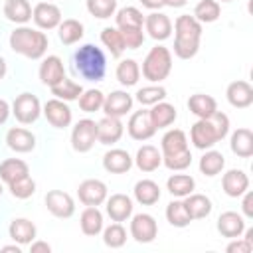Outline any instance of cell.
<instances>
[{
    "mask_svg": "<svg viewBox=\"0 0 253 253\" xmlns=\"http://www.w3.org/2000/svg\"><path fill=\"white\" fill-rule=\"evenodd\" d=\"M174 53L180 59H192L200 49V38H202V24L190 16H178L174 22Z\"/></svg>",
    "mask_w": 253,
    "mask_h": 253,
    "instance_id": "6da1fadb",
    "label": "cell"
},
{
    "mask_svg": "<svg viewBox=\"0 0 253 253\" xmlns=\"http://www.w3.org/2000/svg\"><path fill=\"white\" fill-rule=\"evenodd\" d=\"M73 69L85 81L97 83L105 77V71H107L105 53L101 51V47L93 43H85L73 53Z\"/></svg>",
    "mask_w": 253,
    "mask_h": 253,
    "instance_id": "7a4b0ae2",
    "label": "cell"
},
{
    "mask_svg": "<svg viewBox=\"0 0 253 253\" xmlns=\"http://www.w3.org/2000/svg\"><path fill=\"white\" fill-rule=\"evenodd\" d=\"M10 47L28 59H40L47 51V36L40 30L20 26L10 34Z\"/></svg>",
    "mask_w": 253,
    "mask_h": 253,
    "instance_id": "3957f363",
    "label": "cell"
},
{
    "mask_svg": "<svg viewBox=\"0 0 253 253\" xmlns=\"http://www.w3.org/2000/svg\"><path fill=\"white\" fill-rule=\"evenodd\" d=\"M170 71H172V53H170V49L164 47V45H154L142 61L144 79H148L152 83H160L170 75Z\"/></svg>",
    "mask_w": 253,
    "mask_h": 253,
    "instance_id": "277c9868",
    "label": "cell"
},
{
    "mask_svg": "<svg viewBox=\"0 0 253 253\" xmlns=\"http://www.w3.org/2000/svg\"><path fill=\"white\" fill-rule=\"evenodd\" d=\"M42 113V105L40 99L32 93H22L14 99L12 103V115L16 117V121H20L22 125H32L38 121Z\"/></svg>",
    "mask_w": 253,
    "mask_h": 253,
    "instance_id": "5b68a950",
    "label": "cell"
},
{
    "mask_svg": "<svg viewBox=\"0 0 253 253\" xmlns=\"http://www.w3.org/2000/svg\"><path fill=\"white\" fill-rule=\"evenodd\" d=\"M97 142V123L91 119H81L71 130V146L75 152H89Z\"/></svg>",
    "mask_w": 253,
    "mask_h": 253,
    "instance_id": "8992f818",
    "label": "cell"
},
{
    "mask_svg": "<svg viewBox=\"0 0 253 253\" xmlns=\"http://www.w3.org/2000/svg\"><path fill=\"white\" fill-rule=\"evenodd\" d=\"M45 208L51 215L61 217V219H67L75 213L73 198L67 192H61V190H49L45 194Z\"/></svg>",
    "mask_w": 253,
    "mask_h": 253,
    "instance_id": "52a82bcc",
    "label": "cell"
},
{
    "mask_svg": "<svg viewBox=\"0 0 253 253\" xmlns=\"http://www.w3.org/2000/svg\"><path fill=\"white\" fill-rule=\"evenodd\" d=\"M130 235L138 243H150L158 235L156 219L150 213H136L130 219Z\"/></svg>",
    "mask_w": 253,
    "mask_h": 253,
    "instance_id": "ba28073f",
    "label": "cell"
},
{
    "mask_svg": "<svg viewBox=\"0 0 253 253\" xmlns=\"http://www.w3.org/2000/svg\"><path fill=\"white\" fill-rule=\"evenodd\" d=\"M42 113L45 115L47 123H49L51 126H55V128H65V126H69V125H71V119H73L69 105H67L65 101L57 99V97L45 101Z\"/></svg>",
    "mask_w": 253,
    "mask_h": 253,
    "instance_id": "9c48e42d",
    "label": "cell"
},
{
    "mask_svg": "<svg viewBox=\"0 0 253 253\" xmlns=\"http://www.w3.org/2000/svg\"><path fill=\"white\" fill-rule=\"evenodd\" d=\"M77 196L83 206H101L107 200V186L97 178H89L79 184Z\"/></svg>",
    "mask_w": 253,
    "mask_h": 253,
    "instance_id": "30bf717a",
    "label": "cell"
},
{
    "mask_svg": "<svg viewBox=\"0 0 253 253\" xmlns=\"http://www.w3.org/2000/svg\"><path fill=\"white\" fill-rule=\"evenodd\" d=\"M190 140H192V144H194L196 148H200V150L211 148L215 142H219L213 125H211L208 119H198V121L192 125V128H190Z\"/></svg>",
    "mask_w": 253,
    "mask_h": 253,
    "instance_id": "8fae6325",
    "label": "cell"
},
{
    "mask_svg": "<svg viewBox=\"0 0 253 253\" xmlns=\"http://www.w3.org/2000/svg\"><path fill=\"white\" fill-rule=\"evenodd\" d=\"M32 20L40 30H53L61 24V10L51 2H40L32 10Z\"/></svg>",
    "mask_w": 253,
    "mask_h": 253,
    "instance_id": "7c38bea8",
    "label": "cell"
},
{
    "mask_svg": "<svg viewBox=\"0 0 253 253\" xmlns=\"http://www.w3.org/2000/svg\"><path fill=\"white\" fill-rule=\"evenodd\" d=\"M126 130H128L130 138H134V140H148L156 132V128H154V125L150 121V115L144 109L130 115V119L126 123Z\"/></svg>",
    "mask_w": 253,
    "mask_h": 253,
    "instance_id": "4fadbf2b",
    "label": "cell"
},
{
    "mask_svg": "<svg viewBox=\"0 0 253 253\" xmlns=\"http://www.w3.org/2000/svg\"><path fill=\"white\" fill-rule=\"evenodd\" d=\"M123 132H125V126H123L119 117L105 115L97 123V142H101V144H115V142H119Z\"/></svg>",
    "mask_w": 253,
    "mask_h": 253,
    "instance_id": "5bb4252c",
    "label": "cell"
},
{
    "mask_svg": "<svg viewBox=\"0 0 253 253\" xmlns=\"http://www.w3.org/2000/svg\"><path fill=\"white\" fill-rule=\"evenodd\" d=\"M144 30L148 32V36L156 42H164L170 38L172 34V22L166 14L162 12H152L148 16H144Z\"/></svg>",
    "mask_w": 253,
    "mask_h": 253,
    "instance_id": "9a60e30c",
    "label": "cell"
},
{
    "mask_svg": "<svg viewBox=\"0 0 253 253\" xmlns=\"http://www.w3.org/2000/svg\"><path fill=\"white\" fill-rule=\"evenodd\" d=\"M132 109V97L126 91H113L105 95L103 101V113L109 117H125Z\"/></svg>",
    "mask_w": 253,
    "mask_h": 253,
    "instance_id": "2e32d148",
    "label": "cell"
},
{
    "mask_svg": "<svg viewBox=\"0 0 253 253\" xmlns=\"http://www.w3.org/2000/svg\"><path fill=\"white\" fill-rule=\"evenodd\" d=\"M221 188L229 198H241L249 190V176L243 170H227L221 178Z\"/></svg>",
    "mask_w": 253,
    "mask_h": 253,
    "instance_id": "e0dca14e",
    "label": "cell"
},
{
    "mask_svg": "<svg viewBox=\"0 0 253 253\" xmlns=\"http://www.w3.org/2000/svg\"><path fill=\"white\" fill-rule=\"evenodd\" d=\"M225 97L231 107L235 109H247L253 103V87L247 81H233L227 85Z\"/></svg>",
    "mask_w": 253,
    "mask_h": 253,
    "instance_id": "ac0fdd59",
    "label": "cell"
},
{
    "mask_svg": "<svg viewBox=\"0 0 253 253\" xmlns=\"http://www.w3.org/2000/svg\"><path fill=\"white\" fill-rule=\"evenodd\" d=\"M107 206V215L113 219V221H126L130 215H132V200L126 196V194H113L111 198L105 200Z\"/></svg>",
    "mask_w": 253,
    "mask_h": 253,
    "instance_id": "d6986e66",
    "label": "cell"
},
{
    "mask_svg": "<svg viewBox=\"0 0 253 253\" xmlns=\"http://www.w3.org/2000/svg\"><path fill=\"white\" fill-rule=\"evenodd\" d=\"M63 77H65V69H63L61 57H57V55H47V57L42 61V65H40V79H42V83L47 85V87H53V85H57Z\"/></svg>",
    "mask_w": 253,
    "mask_h": 253,
    "instance_id": "ffe728a7",
    "label": "cell"
},
{
    "mask_svg": "<svg viewBox=\"0 0 253 253\" xmlns=\"http://www.w3.org/2000/svg\"><path fill=\"white\" fill-rule=\"evenodd\" d=\"M217 231L227 237V239H235L241 237L245 231V219L243 215H239L237 211H223L217 217Z\"/></svg>",
    "mask_w": 253,
    "mask_h": 253,
    "instance_id": "44dd1931",
    "label": "cell"
},
{
    "mask_svg": "<svg viewBox=\"0 0 253 253\" xmlns=\"http://www.w3.org/2000/svg\"><path fill=\"white\" fill-rule=\"evenodd\" d=\"M103 168L111 174H125L132 168V158L123 148H111L103 156Z\"/></svg>",
    "mask_w": 253,
    "mask_h": 253,
    "instance_id": "7402d4cb",
    "label": "cell"
},
{
    "mask_svg": "<svg viewBox=\"0 0 253 253\" xmlns=\"http://www.w3.org/2000/svg\"><path fill=\"white\" fill-rule=\"evenodd\" d=\"M6 144L14 152H30L36 148V136L22 126H14L6 132Z\"/></svg>",
    "mask_w": 253,
    "mask_h": 253,
    "instance_id": "603a6c76",
    "label": "cell"
},
{
    "mask_svg": "<svg viewBox=\"0 0 253 253\" xmlns=\"http://www.w3.org/2000/svg\"><path fill=\"white\" fill-rule=\"evenodd\" d=\"M8 233H10V237L14 239V243H18V245H30V243L36 239L38 229H36V225H34L30 219H26V217H16V219L10 221Z\"/></svg>",
    "mask_w": 253,
    "mask_h": 253,
    "instance_id": "cb8c5ba5",
    "label": "cell"
},
{
    "mask_svg": "<svg viewBox=\"0 0 253 253\" xmlns=\"http://www.w3.org/2000/svg\"><path fill=\"white\" fill-rule=\"evenodd\" d=\"M134 164L140 172H154L162 164V152L152 144H142L136 150Z\"/></svg>",
    "mask_w": 253,
    "mask_h": 253,
    "instance_id": "d4e9b609",
    "label": "cell"
},
{
    "mask_svg": "<svg viewBox=\"0 0 253 253\" xmlns=\"http://www.w3.org/2000/svg\"><path fill=\"white\" fill-rule=\"evenodd\" d=\"M79 225H81V231L89 237H95L103 231V213L99 211L97 206H87L83 211H81V217H79Z\"/></svg>",
    "mask_w": 253,
    "mask_h": 253,
    "instance_id": "484cf974",
    "label": "cell"
},
{
    "mask_svg": "<svg viewBox=\"0 0 253 253\" xmlns=\"http://www.w3.org/2000/svg\"><path fill=\"white\" fill-rule=\"evenodd\" d=\"M115 20H117V28H119L121 32H126V30H142V26H144V16H142V12H140L138 8H134V6H125V8H121V10L117 12Z\"/></svg>",
    "mask_w": 253,
    "mask_h": 253,
    "instance_id": "4316f807",
    "label": "cell"
},
{
    "mask_svg": "<svg viewBox=\"0 0 253 253\" xmlns=\"http://www.w3.org/2000/svg\"><path fill=\"white\" fill-rule=\"evenodd\" d=\"M188 109L190 113H194L198 119H208L211 117L215 111H217V103L211 95H206V93H196V95H190L188 99Z\"/></svg>",
    "mask_w": 253,
    "mask_h": 253,
    "instance_id": "83f0119b",
    "label": "cell"
},
{
    "mask_svg": "<svg viewBox=\"0 0 253 253\" xmlns=\"http://www.w3.org/2000/svg\"><path fill=\"white\" fill-rule=\"evenodd\" d=\"M148 115H150V121H152V125H154L156 130L170 126L176 121V117H178L176 107L170 105V103H166V101H160V103L152 105V109L148 111Z\"/></svg>",
    "mask_w": 253,
    "mask_h": 253,
    "instance_id": "f1b7e54d",
    "label": "cell"
},
{
    "mask_svg": "<svg viewBox=\"0 0 253 253\" xmlns=\"http://www.w3.org/2000/svg\"><path fill=\"white\" fill-rule=\"evenodd\" d=\"M184 206H186V210H188V213H190L192 219H204V217H208L211 213V208H213L211 206V200L208 196L194 194V192L186 196Z\"/></svg>",
    "mask_w": 253,
    "mask_h": 253,
    "instance_id": "f546056e",
    "label": "cell"
},
{
    "mask_svg": "<svg viewBox=\"0 0 253 253\" xmlns=\"http://www.w3.org/2000/svg\"><path fill=\"white\" fill-rule=\"evenodd\" d=\"M231 152L239 158H249L253 154V132L249 128H237L231 134Z\"/></svg>",
    "mask_w": 253,
    "mask_h": 253,
    "instance_id": "4dcf8cb0",
    "label": "cell"
},
{
    "mask_svg": "<svg viewBox=\"0 0 253 253\" xmlns=\"http://www.w3.org/2000/svg\"><path fill=\"white\" fill-rule=\"evenodd\" d=\"M132 192H134V200L142 206H154L160 200V186L154 180H138Z\"/></svg>",
    "mask_w": 253,
    "mask_h": 253,
    "instance_id": "1f68e13d",
    "label": "cell"
},
{
    "mask_svg": "<svg viewBox=\"0 0 253 253\" xmlns=\"http://www.w3.org/2000/svg\"><path fill=\"white\" fill-rule=\"evenodd\" d=\"M4 16L14 24H26L32 20V6L28 0H6Z\"/></svg>",
    "mask_w": 253,
    "mask_h": 253,
    "instance_id": "d6a6232c",
    "label": "cell"
},
{
    "mask_svg": "<svg viewBox=\"0 0 253 253\" xmlns=\"http://www.w3.org/2000/svg\"><path fill=\"white\" fill-rule=\"evenodd\" d=\"M30 174V168L24 160L20 158H6L2 164H0V180L4 184H12L14 180L18 178H24Z\"/></svg>",
    "mask_w": 253,
    "mask_h": 253,
    "instance_id": "836d02e7",
    "label": "cell"
},
{
    "mask_svg": "<svg viewBox=\"0 0 253 253\" xmlns=\"http://www.w3.org/2000/svg\"><path fill=\"white\" fill-rule=\"evenodd\" d=\"M160 148H162V150H160V152H162V156L186 150V148H188L186 132H184V130H180V128H170V130L162 136V140H160Z\"/></svg>",
    "mask_w": 253,
    "mask_h": 253,
    "instance_id": "e575fe53",
    "label": "cell"
},
{
    "mask_svg": "<svg viewBox=\"0 0 253 253\" xmlns=\"http://www.w3.org/2000/svg\"><path fill=\"white\" fill-rule=\"evenodd\" d=\"M57 36L63 45H73L83 38V24L73 18L61 20V24L57 26Z\"/></svg>",
    "mask_w": 253,
    "mask_h": 253,
    "instance_id": "d590c367",
    "label": "cell"
},
{
    "mask_svg": "<svg viewBox=\"0 0 253 253\" xmlns=\"http://www.w3.org/2000/svg\"><path fill=\"white\" fill-rule=\"evenodd\" d=\"M196 188V180L190 174H172L166 180V190L174 196V198H186L188 194H192Z\"/></svg>",
    "mask_w": 253,
    "mask_h": 253,
    "instance_id": "8d00e7d4",
    "label": "cell"
},
{
    "mask_svg": "<svg viewBox=\"0 0 253 253\" xmlns=\"http://www.w3.org/2000/svg\"><path fill=\"white\" fill-rule=\"evenodd\" d=\"M117 79L121 85L125 87H132L136 85V81L140 79V67L134 59H123L119 65H117V71H115Z\"/></svg>",
    "mask_w": 253,
    "mask_h": 253,
    "instance_id": "74e56055",
    "label": "cell"
},
{
    "mask_svg": "<svg viewBox=\"0 0 253 253\" xmlns=\"http://www.w3.org/2000/svg\"><path fill=\"white\" fill-rule=\"evenodd\" d=\"M223 166H225V158H223V154L217 152V150H208V152L200 158V172H202L204 176H208V178L217 176V174L223 170Z\"/></svg>",
    "mask_w": 253,
    "mask_h": 253,
    "instance_id": "f35d334b",
    "label": "cell"
},
{
    "mask_svg": "<svg viewBox=\"0 0 253 253\" xmlns=\"http://www.w3.org/2000/svg\"><path fill=\"white\" fill-rule=\"evenodd\" d=\"M166 219L170 225L174 227H186L190 225L192 217L184 206V200H172L168 206H166Z\"/></svg>",
    "mask_w": 253,
    "mask_h": 253,
    "instance_id": "ab89813d",
    "label": "cell"
},
{
    "mask_svg": "<svg viewBox=\"0 0 253 253\" xmlns=\"http://www.w3.org/2000/svg\"><path fill=\"white\" fill-rule=\"evenodd\" d=\"M219 14H221V8L217 0H200L194 8V18L200 24H211L219 18Z\"/></svg>",
    "mask_w": 253,
    "mask_h": 253,
    "instance_id": "60d3db41",
    "label": "cell"
},
{
    "mask_svg": "<svg viewBox=\"0 0 253 253\" xmlns=\"http://www.w3.org/2000/svg\"><path fill=\"white\" fill-rule=\"evenodd\" d=\"M101 42H103V45L111 51L113 57H121L123 51L126 49L125 40H123V34L119 32V28H105V30L101 32Z\"/></svg>",
    "mask_w": 253,
    "mask_h": 253,
    "instance_id": "b9f144b4",
    "label": "cell"
},
{
    "mask_svg": "<svg viewBox=\"0 0 253 253\" xmlns=\"http://www.w3.org/2000/svg\"><path fill=\"white\" fill-rule=\"evenodd\" d=\"M51 89V95H55L57 99H61V101H75V99H79V95L83 93V87L79 85V83H75L73 79H67V77H63L57 85H53V87H49Z\"/></svg>",
    "mask_w": 253,
    "mask_h": 253,
    "instance_id": "7bdbcfd3",
    "label": "cell"
},
{
    "mask_svg": "<svg viewBox=\"0 0 253 253\" xmlns=\"http://www.w3.org/2000/svg\"><path fill=\"white\" fill-rule=\"evenodd\" d=\"M79 109L83 113H95L99 109H103V101H105V95L99 91V89H87L79 95Z\"/></svg>",
    "mask_w": 253,
    "mask_h": 253,
    "instance_id": "ee69618b",
    "label": "cell"
},
{
    "mask_svg": "<svg viewBox=\"0 0 253 253\" xmlns=\"http://www.w3.org/2000/svg\"><path fill=\"white\" fill-rule=\"evenodd\" d=\"M103 241H105V245L111 247V249L123 247V245L126 243V231H125V227H123L119 221L111 223L109 227L103 229Z\"/></svg>",
    "mask_w": 253,
    "mask_h": 253,
    "instance_id": "f6af8a7d",
    "label": "cell"
},
{
    "mask_svg": "<svg viewBox=\"0 0 253 253\" xmlns=\"http://www.w3.org/2000/svg\"><path fill=\"white\" fill-rule=\"evenodd\" d=\"M164 99H166V89L162 85H146V87L136 91V101L140 105H150L152 107V105H156Z\"/></svg>",
    "mask_w": 253,
    "mask_h": 253,
    "instance_id": "bcb514c9",
    "label": "cell"
},
{
    "mask_svg": "<svg viewBox=\"0 0 253 253\" xmlns=\"http://www.w3.org/2000/svg\"><path fill=\"white\" fill-rule=\"evenodd\" d=\"M8 190H10V194H12L14 198H18V200H28V198H32V196L36 194V182H34L32 176L28 174V176L18 178V180H14L12 184H8Z\"/></svg>",
    "mask_w": 253,
    "mask_h": 253,
    "instance_id": "7dc6e473",
    "label": "cell"
},
{
    "mask_svg": "<svg viewBox=\"0 0 253 253\" xmlns=\"http://www.w3.org/2000/svg\"><path fill=\"white\" fill-rule=\"evenodd\" d=\"M87 10L99 20H107L117 12V0H87Z\"/></svg>",
    "mask_w": 253,
    "mask_h": 253,
    "instance_id": "c3c4849f",
    "label": "cell"
},
{
    "mask_svg": "<svg viewBox=\"0 0 253 253\" xmlns=\"http://www.w3.org/2000/svg\"><path fill=\"white\" fill-rule=\"evenodd\" d=\"M162 164H164L168 170H174V172L186 170V168L192 164V152H190V148H186V150H182V152L166 154V156H162Z\"/></svg>",
    "mask_w": 253,
    "mask_h": 253,
    "instance_id": "681fc988",
    "label": "cell"
},
{
    "mask_svg": "<svg viewBox=\"0 0 253 253\" xmlns=\"http://www.w3.org/2000/svg\"><path fill=\"white\" fill-rule=\"evenodd\" d=\"M208 121L213 125V128L217 132V138L223 140L227 136V132H229V117L225 113H221V111H215L211 117H208Z\"/></svg>",
    "mask_w": 253,
    "mask_h": 253,
    "instance_id": "f907efd6",
    "label": "cell"
},
{
    "mask_svg": "<svg viewBox=\"0 0 253 253\" xmlns=\"http://www.w3.org/2000/svg\"><path fill=\"white\" fill-rule=\"evenodd\" d=\"M225 251H227V253H251V251H253V245H251L249 241H245V239L235 237V239L225 247Z\"/></svg>",
    "mask_w": 253,
    "mask_h": 253,
    "instance_id": "816d5d0a",
    "label": "cell"
},
{
    "mask_svg": "<svg viewBox=\"0 0 253 253\" xmlns=\"http://www.w3.org/2000/svg\"><path fill=\"white\" fill-rule=\"evenodd\" d=\"M241 210H243V213H245V217H253V194L247 190L245 194H243V202H241Z\"/></svg>",
    "mask_w": 253,
    "mask_h": 253,
    "instance_id": "f5cc1de1",
    "label": "cell"
},
{
    "mask_svg": "<svg viewBox=\"0 0 253 253\" xmlns=\"http://www.w3.org/2000/svg\"><path fill=\"white\" fill-rule=\"evenodd\" d=\"M30 251L32 253H40V251H43V253H51V245H47L45 241H32L30 243Z\"/></svg>",
    "mask_w": 253,
    "mask_h": 253,
    "instance_id": "db71d44e",
    "label": "cell"
},
{
    "mask_svg": "<svg viewBox=\"0 0 253 253\" xmlns=\"http://www.w3.org/2000/svg\"><path fill=\"white\" fill-rule=\"evenodd\" d=\"M8 117H10V105L4 99H0V125H4Z\"/></svg>",
    "mask_w": 253,
    "mask_h": 253,
    "instance_id": "11a10c76",
    "label": "cell"
},
{
    "mask_svg": "<svg viewBox=\"0 0 253 253\" xmlns=\"http://www.w3.org/2000/svg\"><path fill=\"white\" fill-rule=\"evenodd\" d=\"M142 2V6L144 8H148V10H158V8H162L164 4H162V0H140Z\"/></svg>",
    "mask_w": 253,
    "mask_h": 253,
    "instance_id": "9f6ffc18",
    "label": "cell"
},
{
    "mask_svg": "<svg viewBox=\"0 0 253 253\" xmlns=\"http://www.w3.org/2000/svg\"><path fill=\"white\" fill-rule=\"evenodd\" d=\"M186 2L188 0H162V4L170 6V8H182V6H186Z\"/></svg>",
    "mask_w": 253,
    "mask_h": 253,
    "instance_id": "6f0895ef",
    "label": "cell"
},
{
    "mask_svg": "<svg viewBox=\"0 0 253 253\" xmlns=\"http://www.w3.org/2000/svg\"><path fill=\"white\" fill-rule=\"evenodd\" d=\"M2 251H4V253H10V251H12V253H20V245H18V243H16V245H4Z\"/></svg>",
    "mask_w": 253,
    "mask_h": 253,
    "instance_id": "680465c9",
    "label": "cell"
},
{
    "mask_svg": "<svg viewBox=\"0 0 253 253\" xmlns=\"http://www.w3.org/2000/svg\"><path fill=\"white\" fill-rule=\"evenodd\" d=\"M4 75H6V61H4V57L0 55V79H4Z\"/></svg>",
    "mask_w": 253,
    "mask_h": 253,
    "instance_id": "91938a15",
    "label": "cell"
},
{
    "mask_svg": "<svg viewBox=\"0 0 253 253\" xmlns=\"http://www.w3.org/2000/svg\"><path fill=\"white\" fill-rule=\"evenodd\" d=\"M2 192H4V188H2V184H0V196H2Z\"/></svg>",
    "mask_w": 253,
    "mask_h": 253,
    "instance_id": "94428289",
    "label": "cell"
},
{
    "mask_svg": "<svg viewBox=\"0 0 253 253\" xmlns=\"http://www.w3.org/2000/svg\"><path fill=\"white\" fill-rule=\"evenodd\" d=\"M221 2H231V0H221Z\"/></svg>",
    "mask_w": 253,
    "mask_h": 253,
    "instance_id": "6125c7cd",
    "label": "cell"
}]
</instances>
